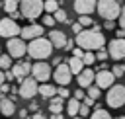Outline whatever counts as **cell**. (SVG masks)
Segmentation results:
<instances>
[{
    "label": "cell",
    "mask_w": 125,
    "mask_h": 119,
    "mask_svg": "<svg viewBox=\"0 0 125 119\" xmlns=\"http://www.w3.org/2000/svg\"><path fill=\"white\" fill-rule=\"evenodd\" d=\"M82 101H84V103H86V105H90V107H92V105H94V101H96V99H94V98H90V96H86V98H84V99H82Z\"/></svg>",
    "instance_id": "41"
},
{
    "label": "cell",
    "mask_w": 125,
    "mask_h": 119,
    "mask_svg": "<svg viewBox=\"0 0 125 119\" xmlns=\"http://www.w3.org/2000/svg\"><path fill=\"white\" fill-rule=\"evenodd\" d=\"M31 76L37 80V82H47L51 78V66L47 62H35L31 66Z\"/></svg>",
    "instance_id": "11"
},
{
    "label": "cell",
    "mask_w": 125,
    "mask_h": 119,
    "mask_svg": "<svg viewBox=\"0 0 125 119\" xmlns=\"http://www.w3.org/2000/svg\"><path fill=\"white\" fill-rule=\"evenodd\" d=\"M98 8V0H74V10L78 14H92Z\"/></svg>",
    "instance_id": "15"
},
{
    "label": "cell",
    "mask_w": 125,
    "mask_h": 119,
    "mask_svg": "<svg viewBox=\"0 0 125 119\" xmlns=\"http://www.w3.org/2000/svg\"><path fill=\"white\" fill-rule=\"evenodd\" d=\"M74 98H76V99H84V98H86V94H84V88H78V90L74 92Z\"/></svg>",
    "instance_id": "36"
},
{
    "label": "cell",
    "mask_w": 125,
    "mask_h": 119,
    "mask_svg": "<svg viewBox=\"0 0 125 119\" xmlns=\"http://www.w3.org/2000/svg\"><path fill=\"white\" fill-rule=\"evenodd\" d=\"M39 94H41V98L51 99V98L57 94V88H55L53 84H41V86H39Z\"/></svg>",
    "instance_id": "22"
},
{
    "label": "cell",
    "mask_w": 125,
    "mask_h": 119,
    "mask_svg": "<svg viewBox=\"0 0 125 119\" xmlns=\"http://www.w3.org/2000/svg\"><path fill=\"white\" fill-rule=\"evenodd\" d=\"M53 16H55V20H57V21H61V23H62V21H68V18H66V12H64V10H61V8H59V10H57Z\"/></svg>",
    "instance_id": "29"
},
{
    "label": "cell",
    "mask_w": 125,
    "mask_h": 119,
    "mask_svg": "<svg viewBox=\"0 0 125 119\" xmlns=\"http://www.w3.org/2000/svg\"><path fill=\"white\" fill-rule=\"evenodd\" d=\"M88 96L90 98H94V99H98L100 96H102V88L96 84V86H88Z\"/></svg>",
    "instance_id": "28"
},
{
    "label": "cell",
    "mask_w": 125,
    "mask_h": 119,
    "mask_svg": "<svg viewBox=\"0 0 125 119\" xmlns=\"http://www.w3.org/2000/svg\"><path fill=\"white\" fill-rule=\"evenodd\" d=\"M82 60H84V64H86V66H90V64H94L98 59H96L94 51H84V57H82Z\"/></svg>",
    "instance_id": "26"
},
{
    "label": "cell",
    "mask_w": 125,
    "mask_h": 119,
    "mask_svg": "<svg viewBox=\"0 0 125 119\" xmlns=\"http://www.w3.org/2000/svg\"><path fill=\"white\" fill-rule=\"evenodd\" d=\"M8 53L14 57V59H20V57H23L25 53H27V45H25V39L23 37H10L8 39Z\"/></svg>",
    "instance_id": "7"
},
{
    "label": "cell",
    "mask_w": 125,
    "mask_h": 119,
    "mask_svg": "<svg viewBox=\"0 0 125 119\" xmlns=\"http://www.w3.org/2000/svg\"><path fill=\"white\" fill-rule=\"evenodd\" d=\"M117 2H123V0H117Z\"/></svg>",
    "instance_id": "47"
},
{
    "label": "cell",
    "mask_w": 125,
    "mask_h": 119,
    "mask_svg": "<svg viewBox=\"0 0 125 119\" xmlns=\"http://www.w3.org/2000/svg\"><path fill=\"white\" fill-rule=\"evenodd\" d=\"M119 25L125 29V6L121 8V14H119Z\"/></svg>",
    "instance_id": "37"
},
{
    "label": "cell",
    "mask_w": 125,
    "mask_h": 119,
    "mask_svg": "<svg viewBox=\"0 0 125 119\" xmlns=\"http://www.w3.org/2000/svg\"><path fill=\"white\" fill-rule=\"evenodd\" d=\"M12 70H14V74H16V80H21V78H25V76H29L31 74V64L29 62H14L12 64Z\"/></svg>",
    "instance_id": "17"
},
{
    "label": "cell",
    "mask_w": 125,
    "mask_h": 119,
    "mask_svg": "<svg viewBox=\"0 0 125 119\" xmlns=\"http://www.w3.org/2000/svg\"><path fill=\"white\" fill-rule=\"evenodd\" d=\"M109 57V51H104V49H98V53H96V59L102 62V60H105Z\"/></svg>",
    "instance_id": "33"
},
{
    "label": "cell",
    "mask_w": 125,
    "mask_h": 119,
    "mask_svg": "<svg viewBox=\"0 0 125 119\" xmlns=\"http://www.w3.org/2000/svg\"><path fill=\"white\" fill-rule=\"evenodd\" d=\"M115 37H125V29H123V27H119V29L115 31Z\"/></svg>",
    "instance_id": "43"
},
{
    "label": "cell",
    "mask_w": 125,
    "mask_h": 119,
    "mask_svg": "<svg viewBox=\"0 0 125 119\" xmlns=\"http://www.w3.org/2000/svg\"><path fill=\"white\" fill-rule=\"evenodd\" d=\"M82 29H84V25H82L80 21H76V23H72V31H74V33H80Z\"/></svg>",
    "instance_id": "38"
},
{
    "label": "cell",
    "mask_w": 125,
    "mask_h": 119,
    "mask_svg": "<svg viewBox=\"0 0 125 119\" xmlns=\"http://www.w3.org/2000/svg\"><path fill=\"white\" fill-rule=\"evenodd\" d=\"M123 60H125V59H123Z\"/></svg>",
    "instance_id": "48"
},
{
    "label": "cell",
    "mask_w": 125,
    "mask_h": 119,
    "mask_svg": "<svg viewBox=\"0 0 125 119\" xmlns=\"http://www.w3.org/2000/svg\"><path fill=\"white\" fill-rule=\"evenodd\" d=\"M12 59H14V57H12L10 53H8V55H0V68H2V70L12 68V64H14V62H12Z\"/></svg>",
    "instance_id": "24"
},
{
    "label": "cell",
    "mask_w": 125,
    "mask_h": 119,
    "mask_svg": "<svg viewBox=\"0 0 125 119\" xmlns=\"http://www.w3.org/2000/svg\"><path fill=\"white\" fill-rule=\"evenodd\" d=\"M78 78H76V82H78V86L80 88H88V86H92V82L96 80V72L92 70V68H82L78 74H76Z\"/></svg>",
    "instance_id": "14"
},
{
    "label": "cell",
    "mask_w": 125,
    "mask_h": 119,
    "mask_svg": "<svg viewBox=\"0 0 125 119\" xmlns=\"http://www.w3.org/2000/svg\"><path fill=\"white\" fill-rule=\"evenodd\" d=\"M84 27H88V25H94V21H92V18L88 16V14H80V20H78Z\"/></svg>",
    "instance_id": "31"
},
{
    "label": "cell",
    "mask_w": 125,
    "mask_h": 119,
    "mask_svg": "<svg viewBox=\"0 0 125 119\" xmlns=\"http://www.w3.org/2000/svg\"><path fill=\"white\" fill-rule=\"evenodd\" d=\"M98 14L104 20H117L121 14V6L117 0H98Z\"/></svg>",
    "instance_id": "5"
},
{
    "label": "cell",
    "mask_w": 125,
    "mask_h": 119,
    "mask_svg": "<svg viewBox=\"0 0 125 119\" xmlns=\"http://www.w3.org/2000/svg\"><path fill=\"white\" fill-rule=\"evenodd\" d=\"M72 55H74V57H84V49H82V47H74V49H72Z\"/></svg>",
    "instance_id": "39"
},
{
    "label": "cell",
    "mask_w": 125,
    "mask_h": 119,
    "mask_svg": "<svg viewBox=\"0 0 125 119\" xmlns=\"http://www.w3.org/2000/svg\"><path fill=\"white\" fill-rule=\"evenodd\" d=\"M66 113H68L70 117H76V115L80 113V99H76L74 96H72V98H68V103H66Z\"/></svg>",
    "instance_id": "19"
},
{
    "label": "cell",
    "mask_w": 125,
    "mask_h": 119,
    "mask_svg": "<svg viewBox=\"0 0 125 119\" xmlns=\"http://www.w3.org/2000/svg\"><path fill=\"white\" fill-rule=\"evenodd\" d=\"M20 31H21V27L16 23V20L12 18H4V20H0V37H4V39H10V37H16V35H20Z\"/></svg>",
    "instance_id": "8"
},
{
    "label": "cell",
    "mask_w": 125,
    "mask_h": 119,
    "mask_svg": "<svg viewBox=\"0 0 125 119\" xmlns=\"http://www.w3.org/2000/svg\"><path fill=\"white\" fill-rule=\"evenodd\" d=\"M59 10V2L57 0H45V12L47 14H55Z\"/></svg>",
    "instance_id": "27"
},
{
    "label": "cell",
    "mask_w": 125,
    "mask_h": 119,
    "mask_svg": "<svg viewBox=\"0 0 125 119\" xmlns=\"http://www.w3.org/2000/svg\"><path fill=\"white\" fill-rule=\"evenodd\" d=\"M51 53H53V43H51V39H45L43 35L31 39L29 45H27V55H29L31 59L43 60V59L51 57Z\"/></svg>",
    "instance_id": "2"
},
{
    "label": "cell",
    "mask_w": 125,
    "mask_h": 119,
    "mask_svg": "<svg viewBox=\"0 0 125 119\" xmlns=\"http://www.w3.org/2000/svg\"><path fill=\"white\" fill-rule=\"evenodd\" d=\"M104 25H105V29H113L115 27V20H105Z\"/></svg>",
    "instance_id": "40"
},
{
    "label": "cell",
    "mask_w": 125,
    "mask_h": 119,
    "mask_svg": "<svg viewBox=\"0 0 125 119\" xmlns=\"http://www.w3.org/2000/svg\"><path fill=\"white\" fill-rule=\"evenodd\" d=\"M55 21H57V20H55L53 14H51V16H43V25H45V27H53Z\"/></svg>",
    "instance_id": "32"
},
{
    "label": "cell",
    "mask_w": 125,
    "mask_h": 119,
    "mask_svg": "<svg viewBox=\"0 0 125 119\" xmlns=\"http://www.w3.org/2000/svg\"><path fill=\"white\" fill-rule=\"evenodd\" d=\"M49 39H51V43H53V47L55 49H64L66 47V35L62 33V31H59V29H53V31H49Z\"/></svg>",
    "instance_id": "16"
},
{
    "label": "cell",
    "mask_w": 125,
    "mask_h": 119,
    "mask_svg": "<svg viewBox=\"0 0 125 119\" xmlns=\"http://www.w3.org/2000/svg\"><path fill=\"white\" fill-rule=\"evenodd\" d=\"M80 117H86V115H90V105H86L84 101L80 103V113H78Z\"/></svg>",
    "instance_id": "34"
},
{
    "label": "cell",
    "mask_w": 125,
    "mask_h": 119,
    "mask_svg": "<svg viewBox=\"0 0 125 119\" xmlns=\"http://www.w3.org/2000/svg\"><path fill=\"white\" fill-rule=\"evenodd\" d=\"M45 25H39V23H31V25H25V27H21V31H20V35L25 39V41H31V39H35V37H41L43 35V29Z\"/></svg>",
    "instance_id": "13"
},
{
    "label": "cell",
    "mask_w": 125,
    "mask_h": 119,
    "mask_svg": "<svg viewBox=\"0 0 125 119\" xmlns=\"http://www.w3.org/2000/svg\"><path fill=\"white\" fill-rule=\"evenodd\" d=\"M111 72L115 74V78H119V76H125V64H115V66L111 68Z\"/></svg>",
    "instance_id": "30"
},
{
    "label": "cell",
    "mask_w": 125,
    "mask_h": 119,
    "mask_svg": "<svg viewBox=\"0 0 125 119\" xmlns=\"http://www.w3.org/2000/svg\"><path fill=\"white\" fill-rule=\"evenodd\" d=\"M4 80H6V76H4V72H2V68H0V86L4 84Z\"/></svg>",
    "instance_id": "45"
},
{
    "label": "cell",
    "mask_w": 125,
    "mask_h": 119,
    "mask_svg": "<svg viewBox=\"0 0 125 119\" xmlns=\"http://www.w3.org/2000/svg\"><path fill=\"white\" fill-rule=\"evenodd\" d=\"M0 113L6 115V117H10V115L16 113V103H14L12 98H2L0 99Z\"/></svg>",
    "instance_id": "18"
},
{
    "label": "cell",
    "mask_w": 125,
    "mask_h": 119,
    "mask_svg": "<svg viewBox=\"0 0 125 119\" xmlns=\"http://www.w3.org/2000/svg\"><path fill=\"white\" fill-rule=\"evenodd\" d=\"M113 80H115V74H113L111 70L100 68V70L96 72V84H98L102 90H107V88L113 84Z\"/></svg>",
    "instance_id": "12"
},
{
    "label": "cell",
    "mask_w": 125,
    "mask_h": 119,
    "mask_svg": "<svg viewBox=\"0 0 125 119\" xmlns=\"http://www.w3.org/2000/svg\"><path fill=\"white\" fill-rule=\"evenodd\" d=\"M57 94H59L61 98H64V99H66V98H70V92L66 90V86H61V88L57 90Z\"/></svg>",
    "instance_id": "35"
},
{
    "label": "cell",
    "mask_w": 125,
    "mask_h": 119,
    "mask_svg": "<svg viewBox=\"0 0 125 119\" xmlns=\"http://www.w3.org/2000/svg\"><path fill=\"white\" fill-rule=\"evenodd\" d=\"M92 117H94V119H109L111 115H109L107 109H104V107H96V111L92 113Z\"/></svg>",
    "instance_id": "25"
},
{
    "label": "cell",
    "mask_w": 125,
    "mask_h": 119,
    "mask_svg": "<svg viewBox=\"0 0 125 119\" xmlns=\"http://www.w3.org/2000/svg\"><path fill=\"white\" fill-rule=\"evenodd\" d=\"M62 101H64V98H61L59 94L53 96L51 98V103H49V111L51 113H61L62 111Z\"/></svg>",
    "instance_id": "21"
},
{
    "label": "cell",
    "mask_w": 125,
    "mask_h": 119,
    "mask_svg": "<svg viewBox=\"0 0 125 119\" xmlns=\"http://www.w3.org/2000/svg\"><path fill=\"white\" fill-rule=\"evenodd\" d=\"M105 101L109 107H123L125 105V86L123 84H111L105 94Z\"/></svg>",
    "instance_id": "4"
},
{
    "label": "cell",
    "mask_w": 125,
    "mask_h": 119,
    "mask_svg": "<svg viewBox=\"0 0 125 119\" xmlns=\"http://www.w3.org/2000/svg\"><path fill=\"white\" fill-rule=\"evenodd\" d=\"M70 80H72V70H70L68 62L62 60V62L57 64V68H55V82H57L59 86H68Z\"/></svg>",
    "instance_id": "10"
},
{
    "label": "cell",
    "mask_w": 125,
    "mask_h": 119,
    "mask_svg": "<svg viewBox=\"0 0 125 119\" xmlns=\"http://www.w3.org/2000/svg\"><path fill=\"white\" fill-rule=\"evenodd\" d=\"M66 62H68V66H70L72 74H78V72L84 68V60H82V57H74V55H72Z\"/></svg>",
    "instance_id": "20"
},
{
    "label": "cell",
    "mask_w": 125,
    "mask_h": 119,
    "mask_svg": "<svg viewBox=\"0 0 125 119\" xmlns=\"http://www.w3.org/2000/svg\"><path fill=\"white\" fill-rule=\"evenodd\" d=\"M20 2H21V0H4V12L14 14V12L20 8Z\"/></svg>",
    "instance_id": "23"
},
{
    "label": "cell",
    "mask_w": 125,
    "mask_h": 119,
    "mask_svg": "<svg viewBox=\"0 0 125 119\" xmlns=\"http://www.w3.org/2000/svg\"><path fill=\"white\" fill-rule=\"evenodd\" d=\"M0 55H2V47H0Z\"/></svg>",
    "instance_id": "46"
},
{
    "label": "cell",
    "mask_w": 125,
    "mask_h": 119,
    "mask_svg": "<svg viewBox=\"0 0 125 119\" xmlns=\"http://www.w3.org/2000/svg\"><path fill=\"white\" fill-rule=\"evenodd\" d=\"M76 45L82 47L84 51H98L104 49L105 45V37L100 29H82L80 33H76Z\"/></svg>",
    "instance_id": "1"
},
{
    "label": "cell",
    "mask_w": 125,
    "mask_h": 119,
    "mask_svg": "<svg viewBox=\"0 0 125 119\" xmlns=\"http://www.w3.org/2000/svg\"><path fill=\"white\" fill-rule=\"evenodd\" d=\"M74 43H76V41L68 39V41H66V47H64V49H68V51H70V49H74Z\"/></svg>",
    "instance_id": "42"
},
{
    "label": "cell",
    "mask_w": 125,
    "mask_h": 119,
    "mask_svg": "<svg viewBox=\"0 0 125 119\" xmlns=\"http://www.w3.org/2000/svg\"><path fill=\"white\" fill-rule=\"evenodd\" d=\"M39 94V86H37V80L31 76H25L20 80V88H18V96L23 98V99H33V96Z\"/></svg>",
    "instance_id": "6"
},
{
    "label": "cell",
    "mask_w": 125,
    "mask_h": 119,
    "mask_svg": "<svg viewBox=\"0 0 125 119\" xmlns=\"http://www.w3.org/2000/svg\"><path fill=\"white\" fill-rule=\"evenodd\" d=\"M20 12L27 20H35L45 12V0H21L20 2Z\"/></svg>",
    "instance_id": "3"
},
{
    "label": "cell",
    "mask_w": 125,
    "mask_h": 119,
    "mask_svg": "<svg viewBox=\"0 0 125 119\" xmlns=\"http://www.w3.org/2000/svg\"><path fill=\"white\" fill-rule=\"evenodd\" d=\"M107 51H109V59L113 60H121L125 59V37H115L107 43Z\"/></svg>",
    "instance_id": "9"
},
{
    "label": "cell",
    "mask_w": 125,
    "mask_h": 119,
    "mask_svg": "<svg viewBox=\"0 0 125 119\" xmlns=\"http://www.w3.org/2000/svg\"><path fill=\"white\" fill-rule=\"evenodd\" d=\"M8 90H10V86H8V84H2V86H0V92H2V94H6Z\"/></svg>",
    "instance_id": "44"
}]
</instances>
